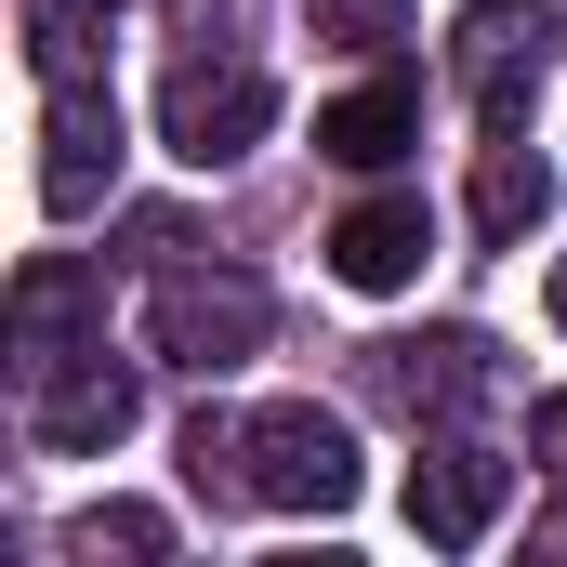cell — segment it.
<instances>
[{
  "label": "cell",
  "instance_id": "obj_19",
  "mask_svg": "<svg viewBox=\"0 0 567 567\" xmlns=\"http://www.w3.org/2000/svg\"><path fill=\"white\" fill-rule=\"evenodd\" d=\"M542 303H555V330H567V251H555V290H542Z\"/></svg>",
  "mask_w": 567,
  "mask_h": 567
},
{
  "label": "cell",
  "instance_id": "obj_11",
  "mask_svg": "<svg viewBox=\"0 0 567 567\" xmlns=\"http://www.w3.org/2000/svg\"><path fill=\"white\" fill-rule=\"evenodd\" d=\"M423 145V93L383 66V80H357L343 106H317V158H343V172H396Z\"/></svg>",
  "mask_w": 567,
  "mask_h": 567
},
{
  "label": "cell",
  "instance_id": "obj_1",
  "mask_svg": "<svg viewBox=\"0 0 567 567\" xmlns=\"http://www.w3.org/2000/svg\"><path fill=\"white\" fill-rule=\"evenodd\" d=\"M238 502H278V515H343L357 502V435L330 423L317 396H278L238 423Z\"/></svg>",
  "mask_w": 567,
  "mask_h": 567
},
{
  "label": "cell",
  "instance_id": "obj_13",
  "mask_svg": "<svg viewBox=\"0 0 567 567\" xmlns=\"http://www.w3.org/2000/svg\"><path fill=\"white\" fill-rule=\"evenodd\" d=\"M106 13H120V0H27L40 80H93V66H106Z\"/></svg>",
  "mask_w": 567,
  "mask_h": 567
},
{
  "label": "cell",
  "instance_id": "obj_4",
  "mask_svg": "<svg viewBox=\"0 0 567 567\" xmlns=\"http://www.w3.org/2000/svg\"><path fill=\"white\" fill-rule=\"evenodd\" d=\"M133 410H145V383L106 357V343H80L66 370H40V383H27V435H40V449H66V462L120 449V435H133Z\"/></svg>",
  "mask_w": 567,
  "mask_h": 567
},
{
  "label": "cell",
  "instance_id": "obj_18",
  "mask_svg": "<svg viewBox=\"0 0 567 567\" xmlns=\"http://www.w3.org/2000/svg\"><path fill=\"white\" fill-rule=\"evenodd\" d=\"M528 555H567V502H555V515H542V528H528Z\"/></svg>",
  "mask_w": 567,
  "mask_h": 567
},
{
  "label": "cell",
  "instance_id": "obj_7",
  "mask_svg": "<svg viewBox=\"0 0 567 567\" xmlns=\"http://www.w3.org/2000/svg\"><path fill=\"white\" fill-rule=\"evenodd\" d=\"M370 396L410 410V423H462L488 396V343L475 330H410V343H370Z\"/></svg>",
  "mask_w": 567,
  "mask_h": 567
},
{
  "label": "cell",
  "instance_id": "obj_10",
  "mask_svg": "<svg viewBox=\"0 0 567 567\" xmlns=\"http://www.w3.org/2000/svg\"><path fill=\"white\" fill-rule=\"evenodd\" d=\"M423 251H435L423 198H357V212L330 225V278H343V290H410Z\"/></svg>",
  "mask_w": 567,
  "mask_h": 567
},
{
  "label": "cell",
  "instance_id": "obj_5",
  "mask_svg": "<svg viewBox=\"0 0 567 567\" xmlns=\"http://www.w3.org/2000/svg\"><path fill=\"white\" fill-rule=\"evenodd\" d=\"M106 185H120V93L53 80V106H40V212H93Z\"/></svg>",
  "mask_w": 567,
  "mask_h": 567
},
{
  "label": "cell",
  "instance_id": "obj_17",
  "mask_svg": "<svg viewBox=\"0 0 567 567\" xmlns=\"http://www.w3.org/2000/svg\"><path fill=\"white\" fill-rule=\"evenodd\" d=\"M528 449H542V462L567 475V396H542V410H528Z\"/></svg>",
  "mask_w": 567,
  "mask_h": 567
},
{
  "label": "cell",
  "instance_id": "obj_3",
  "mask_svg": "<svg viewBox=\"0 0 567 567\" xmlns=\"http://www.w3.org/2000/svg\"><path fill=\"white\" fill-rule=\"evenodd\" d=\"M145 330H158V357H172V370L225 383V370L265 343V278H238V265H172L158 303H145Z\"/></svg>",
  "mask_w": 567,
  "mask_h": 567
},
{
  "label": "cell",
  "instance_id": "obj_16",
  "mask_svg": "<svg viewBox=\"0 0 567 567\" xmlns=\"http://www.w3.org/2000/svg\"><path fill=\"white\" fill-rule=\"evenodd\" d=\"M251 13H265V0H172V40H185V53H238Z\"/></svg>",
  "mask_w": 567,
  "mask_h": 567
},
{
  "label": "cell",
  "instance_id": "obj_12",
  "mask_svg": "<svg viewBox=\"0 0 567 567\" xmlns=\"http://www.w3.org/2000/svg\"><path fill=\"white\" fill-rule=\"evenodd\" d=\"M542 212H555L542 145H528V133H488V158H475V238H528Z\"/></svg>",
  "mask_w": 567,
  "mask_h": 567
},
{
  "label": "cell",
  "instance_id": "obj_15",
  "mask_svg": "<svg viewBox=\"0 0 567 567\" xmlns=\"http://www.w3.org/2000/svg\"><path fill=\"white\" fill-rule=\"evenodd\" d=\"M80 555H172V515H145V502H93V515H80Z\"/></svg>",
  "mask_w": 567,
  "mask_h": 567
},
{
  "label": "cell",
  "instance_id": "obj_9",
  "mask_svg": "<svg viewBox=\"0 0 567 567\" xmlns=\"http://www.w3.org/2000/svg\"><path fill=\"white\" fill-rule=\"evenodd\" d=\"M93 317H106V290H93V265H66V251H40V265L13 278V383H40V370H66Z\"/></svg>",
  "mask_w": 567,
  "mask_h": 567
},
{
  "label": "cell",
  "instance_id": "obj_14",
  "mask_svg": "<svg viewBox=\"0 0 567 567\" xmlns=\"http://www.w3.org/2000/svg\"><path fill=\"white\" fill-rule=\"evenodd\" d=\"M317 13V40H343V53H396L410 40V0H303Z\"/></svg>",
  "mask_w": 567,
  "mask_h": 567
},
{
  "label": "cell",
  "instance_id": "obj_6",
  "mask_svg": "<svg viewBox=\"0 0 567 567\" xmlns=\"http://www.w3.org/2000/svg\"><path fill=\"white\" fill-rule=\"evenodd\" d=\"M449 53H462L488 133H528V80H542V53H555V13H542V0H475Z\"/></svg>",
  "mask_w": 567,
  "mask_h": 567
},
{
  "label": "cell",
  "instance_id": "obj_8",
  "mask_svg": "<svg viewBox=\"0 0 567 567\" xmlns=\"http://www.w3.org/2000/svg\"><path fill=\"white\" fill-rule=\"evenodd\" d=\"M488 515H502V449L435 435L423 462H410V528H423L435 555H462V542H488Z\"/></svg>",
  "mask_w": 567,
  "mask_h": 567
},
{
  "label": "cell",
  "instance_id": "obj_2",
  "mask_svg": "<svg viewBox=\"0 0 567 567\" xmlns=\"http://www.w3.org/2000/svg\"><path fill=\"white\" fill-rule=\"evenodd\" d=\"M265 133H278V80H265L251 53H172V80H158V145H172L185 172H225V158H251Z\"/></svg>",
  "mask_w": 567,
  "mask_h": 567
}]
</instances>
